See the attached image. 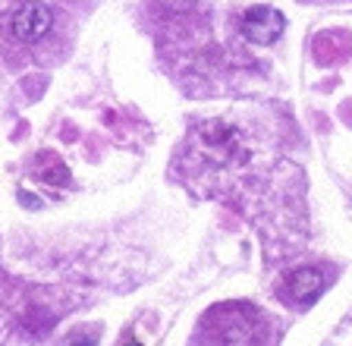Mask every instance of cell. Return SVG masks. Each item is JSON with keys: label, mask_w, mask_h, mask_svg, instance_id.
Returning <instances> with one entry per match:
<instances>
[{"label": "cell", "mask_w": 352, "mask_h": 346, "mask_svg": "<svg viewBox=\"0 0 352 346\" xmlns=\"http://www.w3.org/2000/svg\"><path fill=\"white\" fill-rule=\"evenodd\" d=\"M51 19H54L51 7H44L38 0L22 3L13 16V35L19 41H38V38H44V32L51 29Z\"/></svg>", "instance_id": "cell-3"}, {"label": "cell", "mask_w": 352, "mask_h": 346, "mask_svg": "<svg viewBox=\"0 0 352 346\" xmlns=\"http://www.w3.org/2000/svg\"><path fill=\"white\" fill-rule=\"evenodd\" d=\"M223 321H217V340L220 346H261L264 324L258 321V312L249 305H220Z\"/></svg>", "instance_id": "cell-1"}, {"label": "cell", "mask_w": 352, "mask_h": 346, "mask_svg": "<svg viewBox=\"0 0 352 346\" xmlns=\"http://www.w3.org/2000/svg\"><path fill=\"white\" fill-rule=\"evenodd\" d=\"M242 32H245L252 45H271L283 32V16L274 7H252L242 16Z\"/></svg>", "instance_id": "cell-2"}, {"label": "cell", "mask_w": 352, "mask_h": 346, "mask_svg": "<svg viewBox=\"0 0 352 346\" xmlns=\"http://www.w3.org/2000/svg\"><path fill=\"white\" fill-rule=\"evenodd\" d=\"M286 290L296 299H315L324 290V274L318 268H302V271H293L286 277Z\"/></svg>", "instance_id": "cell-4"}, {"label": "cell", "mask_w": 352, "mask_h": 346, "mask_svg": "<svg viewBox=\"0 0 352 346\" xmlns=\"http://www.w3.org/2000/svg\"><path fill=\"white\" fill-rule=\"evenodd\" d=\"M95 343H98V331H79L63 340V346H95Z\"/></svg>", "instance_id": "cell-5"}]
</instances>
